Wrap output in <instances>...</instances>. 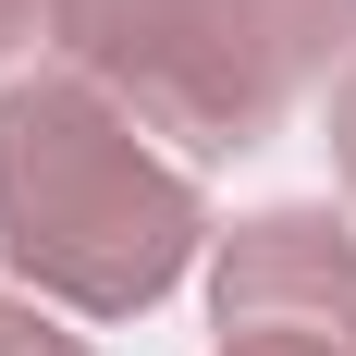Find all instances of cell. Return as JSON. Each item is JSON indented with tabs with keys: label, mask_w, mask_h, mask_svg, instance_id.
<instances>
[{
	"label": "cell",
	"mask_w": 356,
	"mask_h": 356,
	"mask_svg": "<svg viewBox=\"0 0 356 356\" xmlns=\"http://www.w3.org/2000/svg\"><path fill=\"white\" fill-rule=\"evenodd\" d=\"M25 25H37V0H0V62L25 49Z\"/></svg>",
	"instance_id": "cell-7"
},
{
	"label": "cell",
	"mask_w": 356,
	"mask_h": 356,
	"mask_svg": "<svg viewBox=\"0 0 356 356\" xmlns=\"http://www.w3.org/2000/svg\"><path fill=\"white\" fill-rule=\"evenodd\" d=\"M0 356H86V344H74V332L49 320V307H25V295H0Z\"/></svg>",
	"instance_id": "cell-4"
},
{
	"label": "cell",
	"mask_w": 356,
	"mask_h": 356,
	"mask_svg": "<svg viewBox=\"0 0 356 356\" xmlns=\"http://www.w3.org/2000/svg\"><path fill=\"white\" fill-rule=\"evenodd\" d=\"M332 172L356 184V74H344V86H332Z\"/></svg>",
	"instance_id": "cell-5"
},
{
	"label": "cell",
	"mask_w": 356,
	"mask_h": 356,
	"mask_svg": "<svg viewBox=\"0 0 356 356\" xmlns=\"http://www.w3.org/2000/svg\"><path fill=\"white\" fill-rule=\"evenodd\" d=\"M209 320L234 332H283V344H332L356 356V234L332 209H258L221 234L209 258Z\"/></svg>",
	"instance_id": "cell-3"
},
{
	"label": "cell",
	"mask_w": 356,
	"mask_h": 356,
	"mask_svg": "<svg viewBox=\"0 0 356 356\" xmlns=\"http://www.w3.org/2000/svg\"><path fill=\"white\" fill-rule=\"evenodd\" d=\"M221 356H332V344H283V332H234Z\"/></svg>",
	"instance_id": "cell-6"
},
{
	"label": "cell",
	"mask_w": 356,
	"mask_h": 356,
	"mask_svg": "<svg viewBox=\"0 0 356 356\" xmlns=\"http://www.w3.org/2000/svg\"><path fill=\"white\" fill-rule=\"evenodd\" d=\"M62 62L136 111L147 136L234 160L295 111V86L356 49V0H37Z\"/></svg>",
	"instance_id": "cell-2"
},
{
	"label": "cell",
	"mask_w": 356,
	"mask_h": 356,
	"mask_svg": "<svg viewBox=\"0 0 356 356\" xmlns=\"http://www.w3.org/2000/svg\"><path fill=\"white\" fill-rule=\"evenodd\" d=\"M209 246V197L184 160L147 147V123L86 74L0 86V270L49 307L136 320Z\"/></svg>",
	"instance_id": "cell-1"
}]
</instances>
